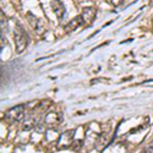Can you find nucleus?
I'll return each mask as SVG.
<instances>
[{"label":"nucleus","mask_w":153,"mask_h":153,"mask_svg":"<svg viewBox=\"0 0 153 153\" xmlns=\"http://www.w3.org/2000/svg\"><path fill=\"white\" fill-rule=\"evenodd\" d=\"M75 135V131H66V132H64L60 138H59V145L58 147L59 148H68V147H71L72 146V137Z\"/></svg>","instance_id":"7ed1b4c3"},{"label":"nucleus","mask_w":153,"mask_h":153,"mask_svg":"<svg viewBox=\"0 0 153 153\" xmlns=\"http://www.w3.org/2000/svg\"><path fill=\"white\" fill-rule=\"evenodd\" d=\"M25 115V105L20 104V105H15V107H12L10 108L6 113H5V120L10 124L12 123H17L20 120H22Z\"/></svg>","instance_id":"f03ea898"},{"label":"nucleus","mask_w":153,"mask_h":153,"mask_svg":"<svg viewBox=\"0 0 153 153\" xmlns=\"http://www.w3.org/2000/svg\"><path fill=\"white\" fill-rule=\"evenodd\" d=\"M143 153H153V141H152V142H149V143L145 147Z\"/></svg>","instance_id":"9d476101"},{"label":"nucleus","mask_w":153,"mask_h":153,"mask_svg":"<svg viewBox=\"0 0 153 153\" xmlns=\"http://www.w3.org/2000/svg\"><path fill=\"white\" fill-rule=\"evenodd\" d=\"M96 9L94 7H91V6H88V7H83L82 10V14H81V17L83 20V23L85 25H90L96 19Z\"/></svg>","instance_id":"20e7f679"},{"label":"nucleus","mask_w":153,"mask_h":153,"mask_svg":"<svg viewBox=\"0 0 153 153\" xmlns=\"http://www.w3.org/2000/svg\"><path fill=\"white\" fill-rule=\"evenodd\" d=\"M81 25H85L83 23V20H82V17H81V15L80 16H77V17H75L74 20H71L68 25H66V27H65V31L69 33V32H74L76 28H79Z\"/></svg>","instance_id":"6e6552de"},{"label":"nucleus","mask_w":153,"mask_h":153,"mask_svg":"<svg viewBox=\"0 0 153 153\" xmlns=\"http://www.w3.org/2000/svg\"><path fill=\"white\" fill-rule=\"evenodd\" d=\"M36 125H37V119L30 117V118H26L22 121V129L23 130H32Z\"/></svg>","instance_id":"1a4fd4ad"},{"label":"nucleus","mask_w":153,"mask_h":153,"mask_svg":"<svg viewBox=\"0 0 153 153\" xmlns=\"http://www.w3.org/2000/svg\"><path fill=\"white\" fill-rule=\"evenodd\" d=\"M14 38H15V45H16V52L17 53H22L27 47L28 43V37L27 33L25 32V30L21 26H16L15 28V33H14Z\"/></svg>","instance_id":"f257e3e1"},{"label":"nucleus","mask_w":153,"mask_h":153,"mask_svg":"<svg viewBox=\"0 0 153 153\" xmlns=\"http://www.w3.org/2000/svg\"><path fill=\"white\" fill-rule=\"evenodd\" d=\"M50 5H52V9L54 11L55 16L58 17V20L61 21L64 19V16H65V7H64V4L61 1H52Z\"/></svg>","instance_id":"423d86ee"},{"label":"nucleus","mask_w":153,"mask_h":153,"mask_svg":"<svg viewBox=\"0 0 153 153\" xmlns=\"http://www.w3.org/2000/svg\"><path fill=\"white\" fill-rule=\"evenodd\" d=\"M27 20H28V22L31 23V26L33 27V30H34L36 33L42 34V33L44 32V26H43V23H42V21H41L39 19H37V17H36L34 15H32V14H27Z\"/></svg>","instance_id":"39448f33"},{"label":"nucleus","mask_w":153,"mask_h":153,"mask_svg":"<svg viewBox=\"0 0 153 153\" xmlns=\"http://www.w3.org/2000/svg\"><path fill=\"white\" fill-rule=\"evenodd\" d=\"M152 25H153V17H152Z\"/></svg>","instance_id":"9b49d317"},{"label":"nucleus","mask_w":153,"mask_h":153,"mask_svg":"<svg viewBox=\"0 0 153 153\" xmlns=\"http://www.w3.org/2000/svg\"><path fill=\"white\" fill-rule=\"evenodd\" d=\"M44 123L48 125V126H58L60 124V115L55 111H52V113H48L45 118H44Z\"/></svg>","instance_id":"0eeeda50"}]
</instances>
